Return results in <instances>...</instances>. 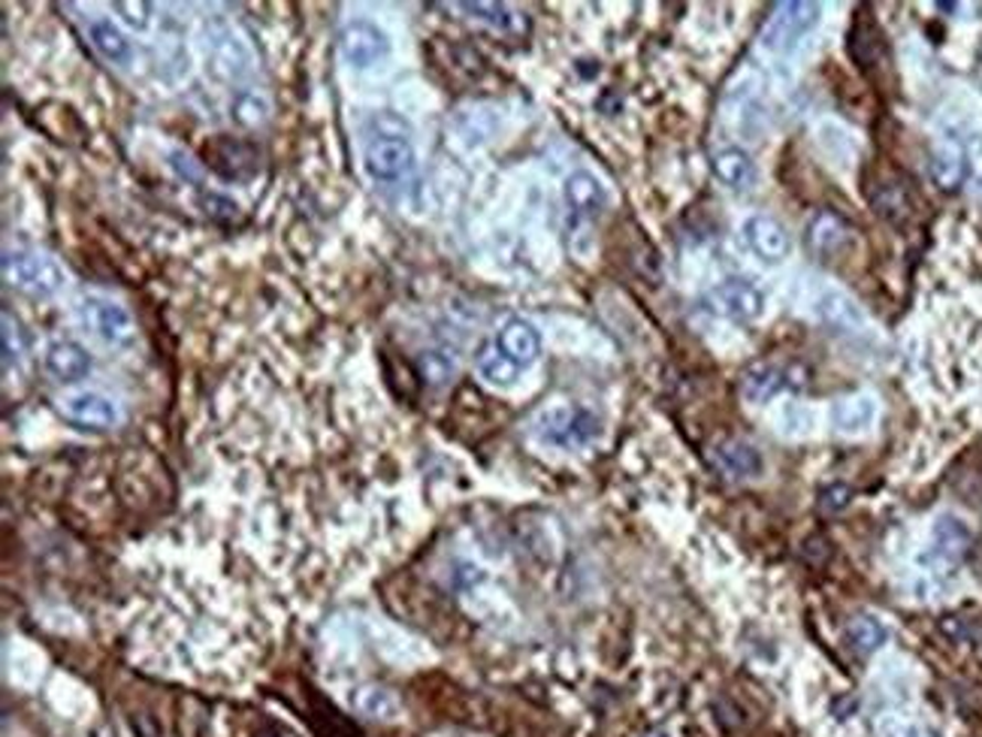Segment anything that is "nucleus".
Segmentation results:
<instances>
[{
	"mask_svg": "<svg viewBox=\"0 0 982 737\" xmlns=\"http://www.w3.org/2000/svg\"><path fill=\"white\" fill-rule=\"evenodd\" d=\"M28 354V341H24V333L19 327V320L12 318L10 308H3V372L10 375L12 366L19 369Z\"/></svg>",
	"mask_w": 982,
	"mask_h": 737,
	"instance_id": "29",
	"label": "nucleus"
},
{
	"mask_svg": "<svg viewBox=\"0 0 982 737\" xmlns=\"http://www.w3.org/2000/svg\"><path fill=\"white\" fill-rule=\"evenodd\" d=\"M849 55L856 57V64L862 70H870L883 64V57H886V43H883V34H879V28L874 22H862L853 28V34H849Z\"/></svg>",
	"mask_w": 982,
	"mask_h": 737,
	"instance_id": "22",
	"label": "nucleus"
},
{
	"mask_svg": "<svg viewBox=\"0 0 982 737\" xmlns=\"http://www.w3.org/2000/svg\"><path fill=\"white\" fill-rule=\"evenodd\" d=\"M710 170H714V176H717L722 185H729L735 191H747V188H753L756 182L753 158L738 146L717 148V151L710 155Z\"/></svg>",
	"mask_w": 982,
	"mask_h": 737,
	"instance_id": "16",
	"label": "nucleus"
},
{
	"mask_svg": "<svg viewBox=\"0 0 982 737\" xmlns=\"http://www.w3.org/2000/svg\"><path fill=\"white\" fill-rule=\"evenodd\" d=\"M46 369L61 385H80L92 375V354L85 345L73 339H57L46 348Z\"/></svg>",
	"mask_w": 982,
	"mask_h": 737,
	"instance_id": "11",
	"label": "nucleus"
},
{
	"mask_svg": "<svg viewBox=\"0 0 982 737\" xmlns=\"http://www.w3.org/2000/svg\"><path fill=\"white\" fill-rule=\"evenodd\" d=\"M460 12H468V19L487 24L493 31H503V34H511V31H520L524 22L517 19V12H511L505 3H457Z\"/></svg>",
	"mask_w": 982,
	"mask_h": 737,
	"instance_id": "28",
	"label": "nucleus"
},
{
	"mask_svg": "<svg viewBox=\"0 0 982 737\" xmlns=\"http://www.w3.org/2000/svg\"><path fill=\"white\" fill-rule=\"evenodd\" d=\"M355 707L363 716H369V719H381V723L397 719V714H400L397 695L388 689H381V686H360V689L355 692Z\"/></svg>",
	"mask_w": 982,
	"mask_h": 737,
	"instance_id": "27",
	"label": "nucleus"
},
{
	"mask_svg": "<svg viewBox=\"0 0 982 737\" xmlns=\"http://www.w3.org/2000/svg\"><path fill=\"white\" fill-rule=\"evenodd\" d=\"M602 432V423L593 411L578 409V406H550V409L538 411L532 420V435L548 448H560V451H578L593 444Z\"/></svg>",
	"mask_w": 982,
	"mask_h": 737,
	"instance_id": "1",
	"label": "nucleus"
},
{
	"mask_svg": "<svg viewBox=\"0 0 982 737\" xmlns=\"http://www.w3.org/2000/svg\"><path fill=\"white\" fill-rule=\"evenodd\" d=\"M710 463L729 481H747V477H759L765 472L762 451L747 439H722L720 444H714Z\"/></svg>",
	"mask_w": 982,
	"mask_h": 737,
	"instance_id": "9",
	"label": "nucleus"
},
{
	"mask_svg": "<svg viewBox=\"0 0 982 737\" xmlns=\"http://www.w3.org/2000/svg\"><path fill=\"white\" fill-rule=\"evenodd\" d=\"M968 158H971V170L982 182V139H973V151H968Z\"/></svg>",
	"mask_w": 982,
	"mask_h": 737,
	"instance_id": "35",
	"label": "nucleus"
},
{
	"mask_svg": "<svg viewBox=\"0 0 982 737\" xmlns=\"http://www.w3.org/2000/svg\"><path fill=\"white\" fill-rule=\"evenodd\" d=\"M151 10H155L151 3H122V0L115 3V12H125L122 19H125L130 28H137V31H146V28H149Z\"/></svg>",
	"mask_w": 982,
	"mask_h": 737,
	"instance_id": "32",
	"label": "nucleus"
},
{
	"mask_svg": "<svg viewBox=\"0 0 982 737\" xmlns=\"http://www.w3.org/2000/svg\"><path fill=\"white\" fill-rule=\"evenodd\" d=\"M786 387V372L777 364L756 360L741 372V393L756 406H765L768 399H774L780 390Z\"/></svg>",
	"mask_w": 982,
	"mask_h": 737,
	"instance_id": "19",
	"label": "nucleus"
},
{
	"mask_svg": "<svg viewBox=\"0 0 982 737\" xmlns=\"http://www.w3.org/2000/svg\"><path fill=\"white\" fill-rule=\"evenodd\" d=\"M823 7L811 3V0H786V3H774L768 12L765 24H762V46L774 55H783L799 43L801 36L813 31L820 24Z\"/></svg>",
	"mask_w": 982,
	"mask_h": 737,
	"instance_id": "3",
	"label": "nucleus"
},
{
	"mask_svg": "<svg viewBox=\"0 0 982 737\" xmlns=\"http://www.w3.org/2000/svg\"><path fill=\"white\" fill-rule=\"evenodd\" d=\"M853 499V489L846 487V484H832V487L823 489V496H820V508L825 514H837V510H844Z\"/></svg>",
	"mask_w": 982,
	"mask_h": 737,
	"instance_id": "33",
	"label": "nucleus"
},
{
	"mask_svg": "<svg viewBox=\"0 0 982 737\" xmlns=\"http://www.w3.org/2000/svg\"><path fill=\"white\" fill-rule=\"evenodd\" d=\"M886 638H889V629L879 623L877 617H870V613H858V617H853L846 623V641H849V646L856 650L858 656L877 653L879 646L886 644Z\"/></svg>",
	"mask_w": 982,
	"mask_h": 737,
	"instance_id": "24",
	"label": "nucleus"
},
{
	"mask_svg": "<svg viewBox=\"0 0 982 737\" xmlns=\"http://www.w3.org/2000/svg\"><path fill=\"white\" fill-rule=\"evenodd\" d=\"M928 172H931V182L940 188V191H959L968 172H971V158H968V148L961 146L959 139H943L940 146L935 148L931 155V164H928Z\"/></svg>",
	"mask_w": 982,
	"mask_h": 737,
	"instance_id": "12",
	"label": "nucleus"
},
{
	"mask_svg": "<svg viewBox=\"0 0 982 737\" xmlns=\"http://www.w3.org/2000/svg\"><path fill=\"white\" fill-rule=\"evenodd\" d=\"M418 372L426 385L445 387L457 375V357L447 348H430V351L418 354Z\"/></svg>",
	"mask_w": 982,
	"mask_h": 737,
	"instance_id": "26",
	"label": "nucleus"
},
{
	"mask_svg": "<svg viewBox=\"0 0 982 737\" xmlns=\"http://www.w3.org/2000/svg\"><path fill=\"white\" fill-rule=\"evenodd\" d=\"M968 547H971V533H968V526H964L959 517L943 514V517L935 523L937 556H943L949 562H959L961 556L968 554Z\"/></svg>",
	"mask_w": 982,
	"mask_h": 737,
	"instance_id": "23",
	"label": "nucleus"
},
{
	"mask_svg": "<svg viewBox=\"0 0 982 737\" xmlns=\"http://www.w3.org/2000/svg\"><path fill=\"white\" fill-rule=\"evenodd\" d=\"M475 366H478L481 378H484V381H487L490 387L517 385V378H520V372H524V369H520L517 364H511V360H508V357H505V354L499 351L496 345L484 348V351L478 354V364Z\"/></svg>",
	"mask_w": 982,
	"mask_h": 737,
	"instance_id": "25",
	"label": "nucleus"
},
{
	"mask_svg": "<svg viewBox=\"0 0 982 737\" xmlns=\"http://www.w3.org/2000/svg\"><path fill=\"white\" fill-rule=\"evenodd\" d=\"M200 203L207 206V215H212V218L233 221V218L240 215V212H236L240 206L233 203V200H228V197H221V193H203V200H200Z\"/></svg>",
	"mask_w": 982,
	"mask_h": 737,
	"instance_id": "34",
	"label": "nucleus"
},
{
	"mask_svg": "<svg viewBox=\"0 0 982 737\" xmlns=\"http://www.w3.org/2000/svg\"><path fill=\"white\" fill-rule=\"evenodd\" d=\"M832 423L841 435H865L877 423V399L868 393L841 397L832 406Z\"/></svg>",
	"mask_w": 982,
	"mask_h": 737,
	"instance_id": "15",
	"label": "nucleus"
},
{
	"mask_svg": "<svg viewBox=\"0 0 982 737\" xmlns=\"http://www.w3.org/2000/svg\"><path fill=\"white\" fill-rule=\"evenodd\" d=\"M816 318L823 320L825 327L834 329V333H844V336H856L865 329V315L862 308L849 299L841 291H832V294L820 296L816 303Z\"/></svg>",
	"mask_w": 982,
	"mask_h": 737,
	"instance_id": "17",
	"label": "nucleus"
},
{
	"mask_svg": "<svg viewBox=\"0 0 982 737\" xmlns=\"http://www.w3.org/2000/svg\"><path fill=\"white\" fill-rule=\"evenodd\" d=\"M566 203L574 215H587V218H595L602 209H605V188L602 182L595 179L593 172L587 170H578L571 172L569 179H566Z\"/></svg>",
	"mask_w": 982,
	"mask_h": 737,
	"instance_id": "18",
	"label": "nucleus"
},
{
	"mask_svg": "<svg viewBox=\"0 0 982 737\" xmlns=\"http://www.w3.org/2000/svg\"><path fill=\"white\" fill-rule=\"evenodd\" d=\"M710 306L735 320H756L765 312V294L750 278H726L714 287Z\"/></svg>",
	"mask_w": 982,
	"mask_h": 737,
	"instance_id": "8",
	"label": "nucleus"
},
{
	"mask_svg": "<svg viewBox=\"0 0 982 737\" xmlns=\"http://www.w3.org/2000/svg\"><path fill=\"white\" fill-rule=\"evenodd\" d=\"M499 351L517 364L520 369L526 366H532L538 360V354H541V336H538V329L524 318H511L505 320L499 333H496V341H493Z\"/></svg>",
	"mask_w": 982,
	"mask_h": 737,
	"instance_id": "13",
	"label": "nucleus"
},
{
	"mask_svg": "<svg viewBox=\"0 0 982 737\" xmlns=\"http://www.w3.org/2000/svg\"><path fill=\"white\" fill-rule=\"evenodd\" d=\"M3 278L15 291H22L28 296H40V299L61 294L64 282H67V275L57 266V261H52L49 254L28 249L3 251Z\"/></svg>",
	"mask_w": 982,
	"mask_h": 737,
	"instance_id": "2",
	"label": "nucleus"
},
{
	"mask_svg": "<svg viewBox=\"0 0 982 737\" xmlns=\"http://www.w3.org/2000/svg\"><path fill=\"white\" fill-rule=\"evenodd\" d=\"M55 402L64 420L76 423V427H85V430H115L125 420V409H122L118 399L101 393V390H88V387L67 390Z\"/></svg>",
	"mask_w": 982,
	"mask_h": 737,
	"instance_id": "5",
	"label": "nucleus"
},
{
	"mask_svg": "<svg viewBox=\"0 0 982 737\" xmlns=\"http://www.w3.org/2000/svg\"><path fill=\"white\" fill-rule=\"evenodd\" d=\"M877 731L879 737H931L928 731H922L914 723H904L898 716H883L877 723Z\"/></svg>",
	"mask_w": 982,
	"mask_h": 737,
	"instance_id": "31",
	"label": "nucleus"
},
{
	"mask_svg": "<svg viewBox=\"0 0 982 737\" xmlns=\"http://www.w3.org/2000/svg\"><path fill=\"white\" fill-rule=\"evenodd\" d=\"M870 206L889 224H904V221L914 218V197L907 191V185L898 182V179H886V182L874 185Z\"/></svg>",
	"mask_w": 982,
	"mask_h": 737,
	"instance_id": "20",
	"label": "nucleus"
},
{
	"mask_svg": "<svg viewBox=\"0 0 982 737\" xmlns=\"http://www.w3.org/2000/svg\"><path fill=\"white\" fill-rule=\"evenodd\" d=\"M230 115L245 127H254V125H263L266 122V115H270V103L263 101L261 94L254 92H240L233 94V101H230Z\"/></svg>",
	"mask_w": 982,
	"mask_h": 737,
	"instance_id": "30",
	"label": "nucleus"
},
{
	"mask_svg": "<svg viewBox=\"0 0 982 737\" xmlns=\"http://www.w3.org/2000/svg\"><path fill=\"white\" fill-rule=\"evenodd\" d=\"M741 233L743 242L750 245V251H753L756 257H762L765 263H780L789 257L792 242H789L786 228H783L777 218L750 215L741 224Z\"/></svg>",
	"mask_w": 982,
	"mask_h": 737,
	"instance_id": "10",
	"label": "nucleus"
},
{
	"mask_svg": "<svg viewBox=\"0 0 982 737\" xmlns=\"http://www.w3.org/2000/svg\"><path fill=\"white\" fill-rule=\"evenodd\" d=\"M363 167L376 182H402L414 172L412 143L397 134H378L366 143Z\"/></svg>",
	"mask_w": 982,
	"mask_h": 737,
	"instance_id": "6",
	"label": "nucleus"
},
{
	"mask_svg": "<svg viewBox=\"0 0 982 737\" xmlns=\"http://www.w3.org/2000/svg\"><path fill=\"white\" fill-rule=\"evenodd\" d=\"M849 239H853V230H849V224H846L844 218L837 215V212H828V209L816 212V215L807 221V230H804V242H807V249H811L813 254H823V257H828V254H837V251L844 249Z\"/></svg>",
	"mask_w": 982,
	"mask_h": 737,
	"instance_id": "14",
	"label": "nucleus"
},
{
	"mask_svg": "<svg viewBox=\"0 0 982 737\" xmlns=\"http://www.w3.org/2000/svg\"><path fill=\"white\" fill-rule=\"evenodd\" d=\"M88 40H92V46L97 49L106 61H113L118 67L130 64V57H134V46H130V40L125 36V31H122L113 19H106V15H94L92 22H88Z\"/></svg>",
	"mask_w": 982,
	"mask_h": 737,
	"instance_id": "21",
	"label": "nucleus"
},
{
	"mask_svg": "<svg viewBox=\"0 0 982 737\" xmlns=\"http://www.w3.org/2000/svg\"><path fill=\"white\" fill-rule=\"evenodd\" d=\"M76 315H80V324L92 333L94 339L104 341V345H113V348H122V345L134 341V336H137V324L130 318V312L122 303L109 299V296H82L80 306H76Z\"/></svg>",
	"mask_w": 982,
	"mask_h": 737,
	"instance_id": "4",
	"label": "nucleus"
},
{
	"mask_svg": "<svg viewBox=\"0 0 982 737\" xmlns=\"http://www.w3.org/2000/svg\"><path fill=\"white\" fill-rule=\"evenodd\" d=\"M339 52H342L348 67L369 70L390 55V40L376 22L355 19V22L345 24L342 34H339Z\"/></svg>",
	"mask_w": 982,
	"mask_h": 737,
	"instance_id": "7",
	"label": "nucleus"
}]
</instances>
